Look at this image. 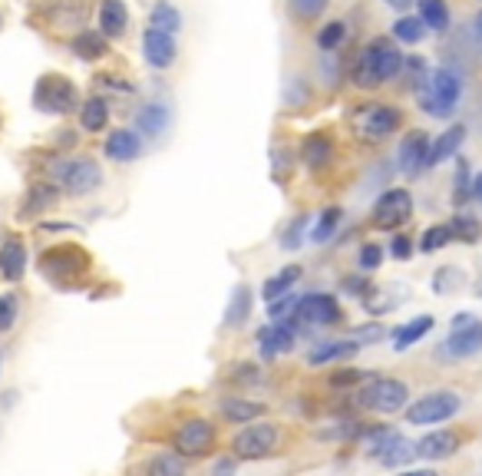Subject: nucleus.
Returning <instances> with one entry per match:
<instances>
[{
	"mask_svg": "<svg viewBox=\"0 0 482 476\" xmlns=\"http://www.w3.org/2000/svg\"><path fill=\"white\" fill-rule=\"evenodd\" d=\"M409 215H413V195L407 189H390L373 205V225L377 229H400L409 222Z\"/></svg>",
	"mask_w": 482,
	"mask_h": 476,
	"instance_id": "nucleus-11",
	"label": "nucleus"
},
{
	"mask_svg": "<svg viewBox=\"0 0 482 476\" xmlns=\"http://www.w3.org/2000/svg\"><path fill=\"white\" fill-rule=\"evenodd\" d=\"M54 202H56V193L50 185H34V202H27L24 205L27 212H20V215H37V209H50Z\"/></svg>",
	"mask_w": 482,
	"mask_h": 476,
	"instance_id": "nucleus-38",
	"label": "nucleus"
},
{
	"mask_svg": "<svg viewBox=\"0 0 482 476\" xmlns=\"http://www.w3.org/2000/svg\"><path fill=\"white\" fill-rule=\"evenodd\" d=\"M288 4H291V10L298 14L300 20H314L328 10L330 0H288Z\"/></svg>",
	"mask_w": 482,
	"mask_h": 476,
	"instance_id": "nucleus-41",
	"label": "nucleus"
},
{
	"mask_svg": "<svg viewBox=\"0 0 482 476\" xmlns=\"http://www.w3.org/2000/svg\"><path fill=\"white\" fill-rule=\"evenodd\" d=\"M357 341H328L308 354V364H330V361H347V357L357 354Z\"/></svg>",
	"mask_w": 482,
	"mask_h": 476,
	"instance_id": "nucleus-25",
	"label": "nucleus"
},
{
	"mask_svg": "<svg viewBox=\"0 0 482 476\" xmlns=\"http://www.w3.org/2000/svg\"><path fill=\"white\" fill-rule=\"evenodd\" d=\"M407 384L403 381H393V377H377V381H370V384L357 394V401H360V407H367V411L373 413H397L407 407Z\"/></svg>",
	"mask_w": 482,
	"mask_h": 476,
	"instance_id": "nucleus-8",
	"label": "nucleus"
},
{
	"mask_svg": "<svg viewBox=\"0 0 482 476\" xmlns=\"http://www.w3.org/2000/svg\"><path fill=\"white\" fill-rule=\"evenodd\" d=\"M403 70V54L393 46V40L377 37L357 54L354 64V83L360 90H373V86H383L390 83L393 76Z\"/></svg>",
	"mask_w": 482,
	"mask_h": 476,
	"instance_id": "nucleus-1",
	"label": "nucleus"
},
{
	"mask_svg": "<svg viewBox=\"0 0 482 476\" xmlns=\"http://www.w3.org/2000/svg\"><path fill=\"white\" fill-rule=\"evenodd\" d=\"M476 294L482 298V275H479V282H476Z\"/></svg>",
	"mask_w": 482,
	"mask_h": 476,
	"instance_id": "nucleus-54",
	"label": "nucleus"
},
{
	"mask_svg": "<svg viewBox=\"0 0 482 476\" xmlns=\"http://www.w3.org/2000/svg\"><path fill=\"white\" fill-rule=\"evenodd\" d=\"M337 225H340V209H324L320 212V219L314 222V229H310V242L314 245H324V242H330L334 238V232H337Z\"/></svg>",
	"mask_w": 482,
	"mask_h": 476,
	"instance_id": "nucleus-34",
	"label": "nucleus"
},
{
	"mask_svg": "<svg viewBox=\"0 0 482 476\" xmlns=\"http://www.w3.org/2000/svg\"><path fill=\"white\" fill-rule=\"evenodd\" d=\"M449 238H453V229H449V225H433V229L423 232L419 248H423V252H439L443 245H449Z\"/></svg>",
	"mask_w": 482,
	"mask_h": 476,
	"instance_id": "nucleus-37",
	"label": "nucleus"
},
{
	"mask_svg": "<svg viewBox=\"0 0 482 476\" xmlns=\"http://www.w3.org/2000/svg\"><path fill=\"white\" fill-rule=\"evenodd\" d=\"M74 50L83 56V60H96V56L106 54V34L103 30H86L74 40Z\"/></svg>",
	"mask_w": 482,
	"mask_h": 476,
	"instance_id": "nucleus-33",
	"label": "nucleus"
},
{
	"mask_svg": "<svg viewBox=\"0 0 482 476\" xmlns=\"http://www.w3.org/2000/svg\"><path fill=\"white\" fill-rule=\"evenodd\" d=\"M466 195H473V183H469L466 163H459V169H456V202H463Z\"/></svg>",
	"mask_w": 482,
	"mask_h": 476,
	"instance_id": "nucleus-46",
	"label": "nucleus"
},
{
	"mask_svg": "<svg viewBox=\"0 0 482 476\" xmlns=\"http://www.w3.org/2000/svg\"><path fill=\"white\" fill-rule=\"evenodd\" d=\"M139 153H143V139L133 129H116L106 139V159H113V163H133V159H139Z\"/></svg>",
	"mask_w": 482,
	"mask_h": 476,
	"instance_id": "nucleus-19",
	"label": "nucleus"
},
{
	"mask_svg": "<svg viewBox=\"0 0 482 476\" xmlns=\"http://www.w3.org/2000/svg\"><path fill=\"white\" fill-rule=\"evenodd\" d=\"M387 4H390L393 10H407V7H413L417 0H387Z\"/></svg>",
	"mask_w": 482,
	"mask_h": 476,
	"instance_id": "nucleus-52",
	"label": "nucleus"
},
{
	"mask_svg": "<svg viewBox=\"0 0 482 476\" xmlns=\"http://www.w3.org/2000/svg\"><path fill=\"white\" fill-rule=\"evenodd\" d=\"M459 284H463V272H456V268H439L437 275H433V288H437L439 294L456 292Z\"/></svg>",
	"mask_w": 482,
	"mask_h": 476,
	"instance_id": "nucleus-39",
	"label": "nucleus"
},
{
	"mask_svg": "<svg viewBox=\"0 0 482 476\" xmlns=\"http://www.w3.org/2000/svg\"><path fill=\"white\" fill-rule=\"evenodd\" d=\"M169 123H172V113L162 103H149L146 110L139 113V133H149V136H162Z\"/></svg>",
	"mask_w": 482,
	"mask_h": 476,
	"instance_id": "nucleus-26",
	"label": "nucleus"
},
{
	"mask_svg": "<svg viewBox=\"0 0 482 476\" xmlns=\"http://www.w3.org/2000/svg\"><path fill=\"white\" fill-rule=\"evenodd\" d=\"M459 93H463V83H459V76L453 70H433L427 80V90L419 93V106L429 116L446 119L453 116L456 103H459Z\"/></svg>",
	"mask_w": 482,
	"mask_h": 476,
	"instance_id": "nucleus-3",
	"label": "nucleus"
},
{
	"mask_svg": "<svg viewBox=\"0 0 482 476\" xmlns=\"http://www.w3.org/2000/svg\"><path fill=\"white\" fill-rule=\"evenodd\" d=\"M429 328H433V318H429V314H419V318H413V321H407V324H400V328L393 331V351L413 348L419 338H427Z\"/></svg>",
	"mask_w": 482,
	"mask_h": 476,
	"instance_id": "nucleus-23",
	"label": "nucleus"
},
{
	"mask_svg": "<svg viewBox=\"0 0 482 476\" xmlns=\"http://www.w3.org/2000/svg\"><path fill=\"white\" fill-rule=\"evenodd\" d=\"M344 37H347V24H344V20H330L328 27H320L318 46L330 54V50H337V46L344 44Z\"/></svg>",
	"mask_w": 482,
	"mask_h": 476,
	"instance_id": "nucleus-36",
	"label": "nucleus"
},
{
	"mask_svg": "<svg viewBox=\"0 0 482 476\" xmlns=\"http://www.w3.org/2000/svg\"><path fill=\"white\" fill-rule=\"evenodd\" d=\"M278 447V427L274 423H251L231 440V453L241 460H261Z\"/></svg>",
	"mask_w": 482,
	"mask_h": 476,
	"instance_id": "nucleus-10",
	"label": "nucleus"
},
{
	"mask_svg": "<svg viewBox=\"0 0 482 476\" xmlns=\"http://www.w3.org/2000/svg\"><path fill=\"white\" fill-rule=\"evenodd\" d=\"M294 318L304 321V324H314V328H330L344 318V312H340L334 294H304L294 308Z\"/></svg>",
	"mask_w": 482,
	"mask_h": 476,
	"instance_id": "nucleus-13",
	"label": "nucleus"
},
{
	"mask_svg": "<svg viewBox=\"0 0 482 476\" xmlns=\"http://www.w3.org/2000/svg\"><path fill=\"white\" fill-rule=\"evenodd\" d=\"M248 314H251V288H245V284H238L235 294H231V302H228L225 328H235V324H245Z\"/></svg>",
	"mask_w": 482,
	"mask_h": 476,
	"instance_id": "nucleus-32",
	"label": "nucleus"
},
{
	"mask_svg": "<svg viewBox=\"0 0 482 476\" xmlns=\"http://www.w3.org/2000/svg\"><path fill=\"white\" fill-rule=\"evenodd\" d=\"M0 24H4V17H0Z\"/></svg>",
	"mask_w": 482,
	"mask_h": 476,
	"instance_id": "nucleus-55",
	"label": "nucleus"
},
{
	"mask_svg": "<svg viewBox=\"0 0 482 476\" xmlns=\"http://www.w3.org/2000/svg\"><path fill=\"white\" fill-rule=\"evenodd\" d=\"M370 457L380 460L383 467H403V463H409V460L417 457V443L403 440L400 433L380 431L377 433V443L370 447Z\"/></svg>",
	"mask_w": 482,
	"mask_h": 476,
	"instance_id": "nucleus-14",
	"label": "nucleus"
},
{
	"mask_svg": "<svg viewBox=\"0 0 482 476\" xmlns=\"http://www.w3.org/2000/svg\"><path fill=\"white\" fill-rule=\"evenodd\" d=\"M129 27V10L123 0H103L100 4V30L106 34V40L123 37Z\"/></svg>",
	"mask_w": 482,
	"mask_h": 476,
	"instance_id": "nucleus-20",
	"label": "nucleus"
},
{
	"mask_svg": "<svg viewBox=\"0 0 482 476\" xmlns=\"http://www.w3.org/2000/svg\"><path fill=\"white\" fill-rule=\"evenodd\" d=\"M456 447H459L456 433L433 431V433H427V437L417 443V457H423V460H446V457H453Z\"/></svg>",
	"mask_w": 482,
	"mask_h": 476,
	"instance_id": "nucleus-21",
	"label": "nucleus"
},
{
	"mask_svg": "<svg viewBox=\"0 0 482 476\" xmlns=\"http://www.w3.org/2000/svg\"><path fill=\"white\" fill-rule=\"evenodd\" d=\"M417 7H419V20L427 24V30L443 34L449 27V7H446V0H417Z\"/></svg>",
	"mask_w": 482,
	"mask_h": 476,
	"instance_id": "nucleus-30",
	"label": "nucleus"
},
{
	"mask_svg": "<svg viewBox=\"0 0 482 476\" xmlns=\"http://www.w3.org/2000/svg\"><path fill=\"white\" fill-rule=\"evenodd\" d=\"M449 229H453V235L463 238V242H476V238H479V222L469 219V215H456V222Z\"/></svg>",
	"mask_w": 482,
	"mask_h": 476,
	"instance_id": "nucleus-43",
	"label": "nucleus"
},
{
	"mask_svg": "<svg viewBox=\"0 0 482 476\" xmlns=\"http://www.w3.org/2000/svg\"><path fill=\"white\" fill-rule=\"evenodd\" d=\"M76 103H80V93L76 86L66 76L60 74H46L37 80L34 86V106L40 113H54V116H66V113L76 110Z\"/></svg>",
	"mask_w": 482,
	"mask_h": 476,
	"instance_id": "nucleus-5",
	"label": "nucleus"
},
{
	"mask_svg": "<svg viewBox=\"0 0 482 476\" xmlns=\"http://www.w3.org/2000/svg\"><path fill=\"white\" fill-rule=\"evenodd\" d=\"M40 272L56 288H74V284H80L83 278L90 275V255L80 245H56L50 252H44Z\"/></svg>",
	"mask_w": 482,
	"mask_h": 476,
	"instance_id": "nucleus-2",
	"label": "nucleus"
},
{
	"mask_svg": "<svg viewBox=\"0 0 482 476\" xmlns=\"http://www.w3.org/2000/svg\"><path fill=\"white\" fill-rule=\"evenodd\" d=\"M473 199H476V202H479V205H482V173H479V175H476V179H473Z\"/></svg>",
	"mask_w": 482,
	"mask_h": 476,
	"instance_id": "nucleus-50",
	"label": "nucleus"
},
{
	"mask_svg": "<svg viewBox=\"0 0 482 476\" xmlns=\"http://www.w3.org/2000/svg\"><path fill=\"white\" fill-rule=\"evenodd\" d=\"M143 54H146L149 66H155V70H165V66L175 64V54H179V46H175L172 34L149 27L146 37H143Z\"/></svg>",
	"mask_w": 482,
	"mask_h": 476,
	"instance_id": "nucleus-16",
	"label": "nucleus"
},
{
	"mask_svg": "<svg viewBox=\"0 0 482 476\" xmlns=\"http://www.w3.org/2000/svg\"><path fill=\"white\" fill-rule=\"evenodd\" d=\"M235 467H238L235 460H221L219 467H215V473H231V470H235Z\"/></svg>",
	"mask_w": 482,
	"mask_h": 476,
	"instance_id": "nucleus-51",
	"label": "nucleus"
},
{
	"mask_svg": "<svg viewBox=\"0 0 482 476\" xmlns=\"http://www.w3.org/2000/svg\"><path fill=\"white\" fill-rule=\"evenodd\" d=\"M473 27H476V34H479V37H482V10H479V14H476Z\"/></svg>",
	"mask_w": 482,
	"mask_h": 476,
	"instance_id": "nucleus-53",
	"label": "nucleus"
},
{
	"mask_svg": "<svg viewBox=\"0 0 482 476\" xmlns=\"http://www.w3.org/2000/svg\"><path fill=\"white\" fill-rule=\"evenodd\" d=\"M390 252H393V258H409V252H413V245H409L407 238H393V245H390Z\"/></svg>",
	"mask_w": 482,
	"mask_h": 476,
	"instance_id": "nucleus-48",
	"label": "nucleus"
},
{
	"mask_svg": "<svg viewBox=\"0 0 482 476\" xmlns=\"http://www.w3.org/2000/svg\"><path fill=\"white\" fill-rule=\"evenodd\" d=\"M298 302H300V298H294V294H284V302H278V298H274V302H271V318L284 321V314H291V308H298Z\"/></svg>",
	"mask_w": 482,
	"mask_h": 476,
	"instance_id": "nucleus-47",
	"label": "nucleus"
},
{
	"mask_svg": "<svg viewBox=\"0 0 482 476\" xmlns=\"http://www.w3.org/2000/svg\"><path fill=\"white\" fill-rule=\"evenodd\" d=\"M400 123H403L400 110L390 106V103H367L354 116L357 136L364 139V143H383V139H390L400 129Z\"/></svg>",
	"mask_w": 482,
	"mask_h": 476,
	"instance_id": "nucleus-4",
	"label": "nucleus"
},
{
	"mask_svg": "<svg viewBox=\"0 0 482 476\" xmlns=\"http://www.w3.org/2000/svg\"><path fill=\"white\" fill-rule=\"evenodd\" d=\"M27 272V248L20 238H4V245H0V275L7 278V282H20Z\"/></svg>",
	"mask_w": 482,
	"mask_h": 476,
	"instance_id": "nucleus-18",
	"label": "nucleus"
},
{
	"mask_svg": "<svg viewBox=\"0 0 482 476\" xmlns=\"http://www.w3.org/2000/svg\"><path fill=\"white\" fill-rule=\"evenodd\" d=\"M380 262H383V248L380 245H364V248H360V258H357L360 272H373V268H380Z\"/></svg>",
	"mask_w": 482,
	"mask_h": 476,
	"instance_id": "nucleus-45",
	"label": "nucleus"
},
{
	"mask_svg": "<svg viewBox=\"0 0 482 476\" xmlns=\"http://www.w3.org/2000/svg\"><path fill=\"white\" fill-rule=\"evenodd\" d=\"M80 123L86 133H103V126L110 123V103L100 100V96H93V100L83 103L80 110Z\"/></svg>",
	"mask_w": 482,
	"mask_h": 476,
	"instance_id": "nucleus-28",
	"label": "nucleus"
},
{
	"mask_svg": "<svg viewBox=\"0 0 482 476\" xmlns=\"http://www.w3.org/2000/svg\"><path fill=\"white\" fill-rule=\"evenodd\" d=\"M264 407L261 403H251V401H241V397H228L221 401V417L228 423H251L255 417H261Z\"/></svg>",
	"mask_w": 482,
	"mask_h": 476,
	"instance_id": "nucleus-27",
	"label": "nucleus"
},
{
	"mask_svg": "<svg viewBox=\"0 0 482 476\" xmlns=\"http://www.w3.org/2000/svg\"><path fill=\"white\" fill-rule=\"evenodd\" d=\"M479 351H482V321L469 312L456 314L453 328H449V338L443 341L439 354L449 357V361H463V357H473Z\"/></svg>",
	"mask_w": 482,
	"mask_h": 476,
	"instance_id": "nucleus-6",
	"label": "nucleus"
},
{
	"mask_svg": "<svg viewBox=\"0 0 482 476\" xmlns=\"http://www.w3.org/2000/svg\"><path fill=\"white\" fill-rule=\"evenodd\" d=\"M304 225H308V219H304V215H298V219L291 222V225H288V229H284V238H281V248H300V242H304Z\"/></svg>",
	"mask_w": 482,
	"mask_h": 476,
	"instance_id": "nucleus-44",
	"label": "nucleus"
},
{
	"mask_svg": "<svg viewBox=\"0 0 482 476\" xmlns=\"http://www.w3.org/2000/svg\"><path fill=\"white\" fill-rule=\"evenodd\" d=\"M393 37L403 40V44H419V40L427 37V24L419 17H400L393 24Z\"/></svg>",
	"mask_w": 482,
	"mask_h": 476,
	"instance_id": "nucleus-35",
	"label": "nucleus"
},
{
	"mask_svg": "<svg viewBox=\"0 0 482 476\" xmlns=\"http://www.w3.org/2000/svg\"><path fill=\"white\" fill-rule=\"evenodd\" d=\"M463 139H466V126L446 129L443 136L429 146V165H439V163H446V159H453L456 153H459V146H463Z\"/></svg>",
	"mask_w": 482,
	"mask_h": 476,
	"instance_id": "nucleus-24",
	"label": "nucleus"
},
{
	"mask_svg": "<svg viewBox=\"0 0 482 476\" xmlns=\"http://www.w3.org/2000/svg\"><path fill=\"white\" fill-rule=\"evenodd\" d=\"M397 159H400V173L403 175H419L423 169L429 165V139L427 133H407L400 143V153H397Z\"/></svg>",
	"mask_w": 482,
	"mask_h": 476,
	"instance_id": "nucleus-15",
	"label": "nucleus"
},
{
	"mask_svg": "<svg viewBox=\"0 0 482 476\" xmlns=\"http://www.w3.org/2000/svg\"><path fill=\"white\" fill-rule=\"evenodd\" d=\"M20 318V304L14 294H0V331H10Z\"/></svg>",
	"mask_w": 482,
	"mask_h": 476,
	"instance_id": "nucleus-40",
	"label": "nucleus"
},
{
	"mask_svg": "<svg viewBox=\"0 0 482 476\" xmlns=\"http://www.w3.org/2000/svg\"><path fill=\"white\" fill-rule=\"evenodd\" d=\"M300 159H304L310 169H328L330 159H334V143H330L328 136L314 133V136L304 139V146H300Z\"/></svg>",
	"mask_w": 482,
	"mask_h": 476,
	"instance_id": "nucleus-22",
	"label": "nucleus"
},
{
	"mask_svg": "<svg viewBox=\"0 0 482 476\" xmlns=\"http://www.w3.org/2000/svg\"><path fill=\"white\" fill-rule=\"evenodd\" d=\"M291 348H294V331L284 321H274V324L258 331V351H261V357H278Z\"/></svg>",
	"mask_w": 482,
	"mask_h": 476,
	"instance_id": "nucleus-17",
	"label": "nucleus"
},
{
	"mask_svg": "<svg viewBox=\"0 0 482 476\" xmlns=\"http://www.w3.org/2000/svg\"><path fill=\"white\" fill-rule=\"evenodd\" d=\"M463 407L456 391H433V394L419 397L413 407H407V423L413 427H429V423H443L449 417H456Z\"/></svg>",
	"mask_w": 482,
	"mask_h": 476,
	"instance_id": "nucleus-7",
	"label": "nucleus"
},
{
	"mask_svg": "<svg viewBox=\"0 0 482 476\" xmlns=\"http://www.w3.org/2000/svg\"><path fill=\"white\" fill-rule=\"evenodd\" d=\"M380 334H383V331L377 328V324H373V328H360V331H357V338H367V341H377Z\"/></svg>",
	"mask_w": 482,
	"mask_h": 476,
	"instance_id": "nucleus-49",
	"label": "nucleus"
},
{
	"mask_svg": "<svg viewBox=\"0 0 482 476\" xmlns=\"http://www.w3.org/2000/svg\"><path fill=\"white\" fill-rule=\"evenodd\" d=\"M149 27L165 30V34H179V30H182V14H179L169 0H159L152 7V14H149Z\"/></svg>",
	"mask_w": 482,
	"mask_h": 476,
	"instance_id": "nucleus-31",
	"label": "nucleus"
},
{
	"mask_svg": "<svg viewBox=\"0 0 482 476\" xmlns=\"http://www.w3.org/2000/svg\"><path fill=\"white\" fill-rule=\"evenodd\" d=\"M300 278V268L298 265H291V268H284V272H278L274 278H268V282L261 284V298L268 304L274 302V298H284V294L291 292L294 288V282Z\"/></svg>",
	"mask_w": 482,
	"mask_h": 476,
	"instance_id": "nucleus-29",
	"label": "nucleus"
},
{
	"mask_svg": "<svg viewBox=\"0 0 482 476\" xmlns=\"http://www.w3.org/2000/svg\"><path fill=\"white\" fill-rule=\"evenodd\" d=\"M152 473H165V476H182L185 463H182V453H172V457H159L149 463Z\"/></svg>",
	"mask_w": 482,
	"mask_h": 476,
	"instance_id": "nucleus-42",
	"label": "nucleus"
},
{
	"mask_svg": "<svg viewBox=\"0 0 482 476\" xmlns=\"http://www.w3.org/2000/svg\"><path fill=\"white\" fill-rule=\"evenodd\" d=\"M60 185H64L66 193L83 199V195H93L96 189L103 185V169L96 159H70V163L60 165Z\"/></svg>",
	"mask_w": 482,
	"mask_h": 476,
	"instance_id": "nucleus-9",
	"label": "nucleus"
},
{
	"mask_svg": "<svg viewBox=\"0 0 482 476\" xmlns=\"http://www.w3.org/2000/svg\"><path fill=\"white\" fill-rule=\"evenodd\" d=\"M215 447V427L209 421H185L172 437V450L175 453H182V457H205L209 450Z\"/></svg>",
	"mask_w": 482,
	"mask_h": 476,
	"instance_id": "nucleus-12",
	"label": "nucleus"
}]
</instances>
